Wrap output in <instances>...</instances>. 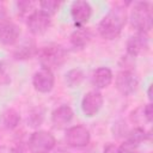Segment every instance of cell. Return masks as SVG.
<instances>
[{"instance_id":"1","label":"cell","mask_w":153,"mask_h":153,"mask_svg":"<svg viewBox=\"0 0 153 153\" xmlns=\"http://www.w3.org/2000/svg\"><path fill=\"white\" fill-rule=\"evenodd\" d=\"M128 20V12L126 6L115 5L103 17L98 24L99 35L108 41H112L120 37L123 27Z\"/></svg>"},{"instance_id":"8","label":"cell","mask_w":153,"mask_h":153,"mask_svg":"<svg viewBox=\"0 0 153 153\" xmlns=\"http://www.w3.org/2000/svg\"><path fill=\"white\" fill-rule=\"evenodd\" d=\"M103 103H104L103 94L98 90H92L84 94L80 108L86 117H93L99 112V110L103 106Z\"/></svg>"},{"instance_id":"22","label":"cell","mask_w":153,"mask_h":153,"mask_svg":"<svg viewBox=\"0 0 153 153\" xmlns=\"http://www.w3.org/2000/svg\"><path fill=\"white\" fill-rule=\"evenodd\" d=\"M17 10L18 14L20 17H25V19L35 11L32 10V2L31 1H17Z\"/></svg>"},{"instance_id":"10","label":"cell","mask_w":153,"mask_h":153,"mask_svg":"<svg viewBox=\"0 0 153 153\" xmlns=\"http://www.w3.org/2000/svg\"><path fill=\"white\" fill-rule=\"evenodd\" d=\"M55 84V76L53 71L41 68L32 75V86L39 93H48L53 90Z\"/></svg>"},{"instance_id":"28","label":"cell","mask_w":153,"mask_h":153,"mask_svg":"<svg viewBox=\"0 0 153 153\" xmlns=\"http://www.w3.org/2000/svg\"><path fill=\"white\" fill-rule=\"evenodd\" d=\"M151 90H152V86H149V87H148V91H147V94H148V98H149V100L152 99V96H151Z\"/></svg>"},{"instance_id":"23","label":"cell","mask_w":153,"mask_h":153,"mask_svg":"<svg viewBox=\"0 0 153 153\" xmlns=\"http://www.w3.org/2000/svg\"><path fill=\"white\" fill-rule=\"evenodd\" d=\"M43 117H44L43 111H41L39 109H36L30 114V116L27 118V122H29L30 127H38L43 122Z\"/></svg>"},{"instance_id":"12","label":"cell","mask_w":153,"mask_h":153,"mask_svg":"<svg viewBox=\"0 0 153 153\" xmlns=\"http://www.w3.org/2000/svg\"><path fill=\"white\" fill-rule=\"evenodd\" d=\"M37 53H38V48H37L35 39L25 38L23 42H20L17 45V48L13 51V56L16 60L25 61V60H30L33 56H36Z\"/></svg>"},{"instance_id":"14","label":"cell","mask_w":153,"mask_h":153,"mask_svg":"<svg viewBox=\"0 0 153 153\" xmlns=\"http://www.w3.org/2000/svg\"><path fill=\"white\" fill-rule=\"evenodd\" d=\"M93 38V32L90 27L86 26H78L69 37L71 44L76 49H82L90 44Z\"/></svg>"},{"instance_id":"19","label":"cell","mask_w":153,"mask_h":153,"mask_svg":"<svg viewBox=\"0 0 153 153\" xmlns=\"http://www.w3.org/2000/svg\"><path fill=\"white\" fill-rule=\"evenodd\" d=\"M84 80V73L79 68H73L66 73V82L69 87H78Z\"/></svg>"},{"instance_id":"27","label":"cell","mask_w":153,"mask_h":153,"mask_svg":"<svg viewBox=\"0 0 153 153\" xmlns=\"http://www.w3.org/2000/svg\"><path fill=\"white\" fill-rule=\"evenodd\" d=\"M10 153H25V149L23 148L22 145H17L10 149Z\"/></svg>"},{"instance_id":"21","label":"cell","mask_w":153,"mask_h":153,"mask_svg":"<svg viewBox=\"0 0 153 153\" xmlns=\"http://www.w3.org/2000/svg\"><path fill=\"white\" fill-rule=\"evenodd\" d=\"M118 153H141L140 145L131 142L129 140H126L118 147Z\"/></svg>"},{"instance_id":"11","label":"cell","mask_w":153,"mask_h":153,"mask_svg":"<svg viewBox=\"0 0 153 153\" xmlns=\"http://www.w3.org/2000/svg\"><path fill=\"white\" fill-rule=\"evenodd\" d=\"M92 6L90 2L84 0H76L71 5V17L76 26H85V24L91 19Z\"/></svg>"},{"instance_id":"24","label":"cell","mask_w":153,"mask_h":153,"mask_svg":"<svg viewBox=\"0 0 153 153\" xmlns=\"http://www.w3.org/2000/svg\"><path fill=\"white\" fill-rule=\"evenodd\" d=\"M142 117H145L146 118V121L148 122V123H151L152 122V120H153V111H152V103L149 102V103H147L142 109Z\"/></svg>"},{"instance_id":"20","label":"cell","mask_w":153,"mask_h":153,"mask_svg":"<svg viewBox=\"0 0 153 153\" xmlns=\"http://www.w3.org/2000/svg\"><path fill=\"white\" fill-rule=\"evenodd\" d=\"M61 2L56 1V0H44L39 2V7L41 11H43L44 13H47L48 16H54L59 10H60Z\"/></svg>"},{"instance_id":"3","label":"cell","mask_w":153,"mask_h":153,"mask_svg":"<svg viewBox=\"0 0 153 153\" xmlns=\"http://www.w3.org/2000/svg\"><path fill=\"white\" fill-rule=\"evenodd\" d=\"M129 20H130L131 26L136 31L148 33L151 31L152 24H153L152 5L147 1L135 2L130 11Z\"/></svg>"},{"instance_id":"26","label":"cell","mask_w":153,"mask_h":153,"mask_svg":"<svg viewBox=\"0 0 153 153\" xmlns=\"http://www.w3.org/2000/svg\"><path fill=\"white\" fill-rule=\"evenodd\" d=\"M103 153H118V147L115 143H109L104 147Z\"/></svg>"},{"instance_id":"9","label":"cell","mask_w":153,"mask_h":153,"mask_svg":"<svg viewBox=\"0 0 153 153\" xmlns=\"http://www.w3.org/2000/svg\"><path fill=\"white\" fill-rule=\"evenodd\" d=\"M115 86L117 91L123 96H130L133 94L139 86V80L136 75L133 73V71H124L117 73L115 78Z\"/></svg>"},{"instance_id":"6","label":"cell","mask_w":153,"mask_h":153,"mask_svg":"<svg viewBox=\"0 0 153 153\" xmlns=\"http://www.w3.org/2000/svg\"><path fill=\"white\" fill-rule=\"evenodd\" d=\"M50 25H51V17L41 10H35L26 18L27 30L35 36H39L47 32Z\"/></svg>"},{"instance_id":"7","label":"cell","mask_w":153,"mask_h":153,"mask_svg":"<svg viewBox=\"0 0 153 153\" xmlns=\"http://www.w3.org/2000/svg\"><path fill=\"white\" fill-rule=\"evenodd\" d=\"M127 48V55L131 57H137L145 53L148 51L149 49V36L146 32H140L136 31L134 35H131L126 44Z\"/></svg>"},{"instance_id":"2","label":"cell","mask_w":153,"mask_h":153,"mask_svg":"<svg viewBox=\"0 0 153 153\" xmlns=\"http://www.w3.org/2000/svg\"><path fill=\"white\" fill-rule=\"evenodd\" d=\"M38 61L42 68H47L49 71H54L60 68L67 60L66 49L56 43H50L48 45L42 47L38 53Z\"/></svg>"},{"instance_id":"18","label":"cell","mask_w":153,"mask_h":153,"mask_svg":"<svg viewBox=\"0 0 153 153\" xmlns=\"http://www.w3.org/2000/svg\"><path fill=\"white\" fill-rule=\"evenodd\" d=\"M149 137H151L149 131H147L142 127H135L134 129L128 130V133H127V140L135 142L137 145H141L142 142L147 141Z\"/></svg>"},{"instance_id":"4","label":"cell","mask_w":153,"mask_h":153,"mask_svg":"<svg viewBox=\"0 0 153 153\" xmlns=\"http://www.w3.org/2000/svg\"><path fill=\"white\" fill-rule=\"evenodd\" d=\"M56 145L55 136L48 130H35L27 141L29 149L32 153H49Z\"/></svg>"},{"instance_id":"25","label":"cell","mask_w":153,"mask_h":153,"mask_svg":"<svg viewBox=\"0 0 153 153\" xmlns=\"http://www.w3.org/2000/svg\"><path fill=\"white\" fill-rule=\"evenodd\" d=\"M8 14H7V10H6V6L0 2V29L8 22Z\"/></svg>"},{"instance_id":"16","label":"cell","mask_w":153,"mask_h":153,"mask_svg":"<svg viewBox=\"0 0 153 153\" xmlns=\"http://www.w3.org/2000/svg\"><path fill=\"white\" fill-rule=\"evenodd\" d=\"M92 85L97 90L106 88L111 85L114 80V74L108 67H99L92 73Z\"/></svg>"},{"instance_id":"15","label":"cell","mask_w":153,"mask_h":153,"mask_svg":"<svg viewBox=\"0 0 153 153\" xmlns=\"http://www.w3.org/2000/svg\"><path fill=\"white\" fill-rule=\"evenodd\" d=\"M20 36V29L19 26L8 20L1 29H0V42L5 45H13L18 42Z\"/></svg>"},{"instance_id":"17","label":"cell","mask_w":153,"mask_h":153,"mask_svg":"<svg viewBox=\"0 0 153 153\" xmlns=\"http://www.w3.org/2000/svg\"><path fill=\"white\" fill-rule=\"evenodd\" d=\"M19 122H20V115L13 108L6 109L1 115V123H2L4 128H6L8 130L16 129L18 127Z\"/></svg>"},{"instance_id":"13","label":"cell","mask_w":153,"mask_h":153,"mask_svg":"<svg viewBox=\"0 0 153 153\" xmlns=\"http://www.w3.org/2000/svg\"><path fill=\"white\" fill-rule=\"evenodd\" d=\"M74 112L69 105H60L51 112V123L55 128L61 129L72 122Z\"/></svg>"},{"instance_id":"5","label":"cell","mask_w":153,"mask_h":153,"mask_svg":"<svg viewBox=\"0 0 153 153\" xmlns=\"http://www.w3.org/2000/svg\"><path fill=\"white\" fill-rule=\"evenodd\" d=\"M65 141L68 146L74 148H84L91 141L90 130L81 124L69 127L65 133Z\"/></svg>"}]
</instances>
